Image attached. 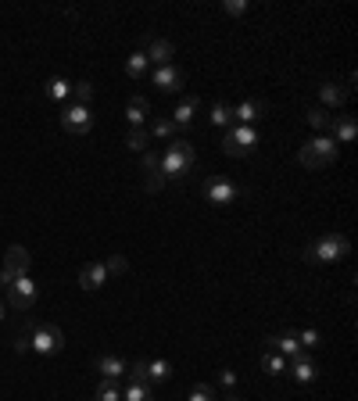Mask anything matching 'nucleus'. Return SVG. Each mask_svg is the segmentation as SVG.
Here are the masks:
<instances>
[{
  "label": "nucleus",
  "mask_w": 358,
  "mask_h": 401,
  "mask_svg": "<svg viewBox=\"0 0 358 401\" xmlns=\"http://www.w3.org/2000/svg\"><path fill=\"white\" fill-rule=\"evenodd\" d=\"M47 97H50V100H65V97H72V83H69L65 76H50V79H47Z\"/></svg>",
  "instance_id": "23"
},
{
  "label": "nucleus",
  "mask_w": 358,
  "mask_h": 401,
  "mask_svg": "<svg viewBox=\"0 0 358 401\" xmlns=\"http://www.w3.org/2000/svg\"><path fill=\"white\" fill-rule=\"evenodd\" d=\"M126 119H129V129H144V122L151 119V104L147 97H133L126 104Z\"/></svg>",
  "instance_id": "17"
},
{
  "label": "nucleus",
  "mask_w": 358,
  "mask_h": 401,
  "mask_svg": "<svg viewBox=\"0 0 358 401\" xmlns=\"http://www.w3.org/2000/svg\"><path fill=\"white\" fill-rule=\"evenodd\" d=\"M194 161H197V154H194V144L190 140H183V136H175L168 147H165V154L158 158V172H161V180L168 183H175V180H187L190 172H194Z\"/></svg>",
  "instance_id": "1"
},
{
  "label": "nucleus",
  "mask_w": 358,
  "mask_h": 401,
  "mask_svg": "<svg viewBox=\"0 0 358 401\" xmlns=\"http://www.w3.org/2000/svg\"><path fill=\"white\" fill-rule=\"evenodd\" d=\"M29 265H33V258H29V251H25L22 244L8 248V255H4V272H8L11 279H22V276H29Z\"/></svg>",
  "instance_id": "11"
},
{
  "label": "nucleus",
  "mask_w": 358,
  "mask_h": 401,
  "mask_svg": "<svg viewBox=\"0 0 358 401\" xmlns=\"http://www.w3.org/2000/svg\"><path fill=\"white\" fill-rule=\"evenodd\" d=\"M236 197H241V187H236L233 180H226V176H208L204 180V201H212V204H233Z\"/></svg>",
  "instance_id": "8"
},
{
  "label": "nucleus",
  "mask_w": 358,
  "mask_h": 401,
  "mask_svg": "<svg viewBox=\"0 0 358 401\" xmlns=\"http://www.w3.org/2000/svg\"><path fill=\"white\" fill-rule=\"evenodd\" d=\"M190 401H219V397H215V390H212L208 383H197V387L190 390Z\"/></svg>",
  "instance_id": "36"
},
{
  "label": "nucleus",
  "mask_w": 358,
  "mask_h": 401,
  "mask_svg": "<svg viewBox=\"0 0 358 401\" xmlns=\"http://www.w3.org/2000/svg\"><path fill=\"white\" fill-rule=\"evenodd\" d=\"M330 133H333V144H351L358 136V119L354 115H337L330 122Z\"/></svg>",
  "instance_id": "14"
},
{
  "label": "nucleus",
  "mask_w": 358,
  "mask_h": 401,
  "mask_svg": "<svg viewBox=\"0 0 358 401\" xmlns=\"http://www.w3.org/2000/svg\"><path fill=\"white\" fill-rule=\"evenodd\" d=\"M104 283H108L104 262H86V265L79 269V286H83V291H100Z\"/></svg>",
  "instance_id": "13"
},
{
  "label": "nucleus",
  "mask_w": 358,
  "mask_h": 401,
  "mask_svg": "<svg viewBox=\"0 0 358 401\" xmlns=\"http://www.w3.org/2000/svg\"><path fill=\"white\" fill-rule=\"evenodd\" d=\"M97 401H122V390H118L111 380H100L97 383Z\"/></svg>",
  "instance_id": "30"
},
{
  "label": "nucleus",
  "mask_w": 358,
  "mask_h": 401,
  "mask_svg": "<svg viewBox=\"0 0 358 401\" xmlns=\"http://www.w3.org/2000/svg\"><path fill=\"white\" fill-rule=\"evenodd\" d=\"M262 111H265L262 100H244V104L233 107V122H236V126H255V122L262 119Z\"/></svg>",
  "instance_id": "16"
},
{
  "label": "nucleus",
  "mask_w": 358,
  "mask_h": 401,
  "mask_svg": "<svg viewBox=\"0 0 358 401\" xmlns=\"http://www.w3.org/2000/svg\"><path fill=\"white\" fill-rule=\"evenodd\" d=\"M319 100H323L326 111H330V107H340V104L347 100V90L337 86V83H323V86H319Z\"/></svg>",
  "instance_id": "20"
},
{
  "label": "nucleus",
  "mask_w": 358,
  "mask_h": 401,
  "mask_svg": "<svg viewBox=\"0 0 358 401\" xmlns=\"http://www.w3.org/2000/svg\"><path fill=\"white\" fill-rule=\"evenodd\" d=\"M222 11H226L229 18H241V15L248 11V0H222Z\"/></svg>",
  "instance_id": "35"
},
{
  "label": "nucleus",
  "mask_w": 358,
  "mask_h": 401,
  "mask_svg": "<svg viewBox=\"0 0 358 401\" xmlns=\"http://www.w3.org/2000/svg\"><path fill=\"white\" fill-rule=\"evenodd\" d=\"M36 298H40V291H36V283H33L29 276H22V279H15V283L8 286V305H11L15 312H29V308L36 305Z\"/></svg>",
  "instance_id": "7"
},
{
  "label": "nucleus",
  "mask_w": 358,
  "mask_h": 401,
  "mask_svg": "<svg viewBox=\"0 0 358 401\" xmlns=\"http://www.w3.org/2000/svg\"><path fill=\"white\" fill-rule=\"evenodd\" d=\"M126 376H129V383H147V359H137V362L126 369Z\"/></svg>",
  "instance_id": "32"
},
{
  "label": "nucleus",
  "mask_w": 358,
  "mask_h": 401,
  "mask_svg": "<svg viewBox=\"0 0 358 401\" xmlns=\"http://www.w3.org/2000/svg\"><path fill=\"white\" fill-rule=\"evenodd\" d=\"M255 147H258L255 126H229V129L222 133V151H226L229 158H248Z\"/></svg>",
  "instance_id": "5"
},
{
  "label": "nucleus",
  "mask_w": 358,
  "mask_h": 401,
  "mask_svg": "<svg viewBox=\"0 0 358 401\" xmlns=\"http://www.w3.org/2000/svg\"><path fill=\"white\" fill-rule=\"evenodd\" d=\"M297 344H301L305 351L319 348V330H301V333H297Z\"/></svg>",
  "instance_id": "34"
},
{
  "label": "nucleus",
  "mask_w": 358,
  "mask_h": 401,
  "mask_svg": "<svg viewBox=\"0 0 358 401\" xmlns=\"http://www.w3.org/2000/svg\"><path fill=\"white\" fill-rule=\"evenodd\" d=\"M158 151H144V172H147V176H154V172H158Z\"/></svg>",
  "instance_id": "37"
},
{
  "label": "nucleus",
  "mask_w": 358,
  "mask_h": 401,
  "mask_svg": "<svg viewBox=\"0 0 358 401\" xmlns=\"http://www.w3.org/2000/svg\"><path fill=\"white\" fill-rule=\"evenodd\" d=\"M265 344H269L272 351H279L287 362H297V359H305V355H308L301 344H297V333H279V337H269Z\"/></svg>",
  "instance_id": "10"
},
{
  "label": "nucleus",
  "mask_w": 358,
  "mask_h": 401,
  "mask_svg": "<svg viewBox=\"0 0 358 401\" xmlns=\"http://www.w3.org/2000/svg\"><path fill=\"white\" fill-rule=\"evenodd\" d=\"M151 83L161 90V93H175V90H183L187 86V72L183 69H175V65H161L151 72Z\"/></svg>",
  "instance_id": "9"
},
{
  "label": "nucleus",
  "mask_w": 358,
  "mask_h": 401,
  "mask_svg": "<svg viewBox=\"0 0 358 401\" xmlns=\"http://www.w3.org/2000/svg\"><path fill=\"white\" fill-rule=\"evenodd\" d=\"M122 401H158V397H154V387L151 383H129L122 390Z\"/></svg>",
  "instance_id": "25"
},
{
  "label": "nucleus",
  "mask_w": 358,
  "mask_h": 401,
  "mask_svg": "<svg viewBox=\"0 0 358 401\" xmlns=\"http://www.w3.org/2000/svg\"><path fill=\"white\" fill-rule=\"evenodd\" d=\"M222 383H226V387H236V373H233V369H222Z\"/></svg>",
  "instance_id": "39"
},
{
  "label": "nucleus",
  "mask_w": 358,
  "mask_h": 401,
  "mask_svg": "<svg viewBox=\"0 0 358 401\" xmlns=\"http://www.w3.org/2000/svg\"><path fill=\"white\" fill-rule=\"evenodd\" d=\"M168 376H172V366H168L165 359L147 362V383H161V380H168Z\"/></svg>",
  "instance_id": "28"
},
{
  "label": "nucleus",
  "mask_w": 358,
  "mask_h": 401,
  "mask_svg": "<svg viewBox=\"0 0 358 401\" xmlns=\"http://www.w3.org/2000/svg\"><path fill=\"white\" fill-rule=\"evenodd\" d=\"M144 54H147V62H151L154 69H161V65H172V54H175V47H172L165 36H151Z\"/></svg>",
  "instance_id": "12"
},
{
  "label": "nucleus",
  "mask_w": 358,
  "mask_h": 401,
  "mask_svg": "<svg viewBox=\"0 0 358 401\" xmlns=\"http://www.w3.org/2000/svg\"><path fill=\"white\" fill-rule=\"evenodd\" d=\"M297 161H301L305 168H326V165H333V161H337V144H333V136H316V140H308L301 151H297Z\"/></svg>",
  "instance_id": "4"
},
{
  "label": "nucleus",
  "mask_w": 358,
  "mask_h": 401,
  "mask_svg": "<svg viewBox=\"0 0 358 401\" xmlns=\"http://www.w3.org/2000/svg\"><path fill=\"white\" fill-rule=\"evenodd\" d=\"M287 369H290V376L297 380V383H312L316 376H319V369H316V362L305 355V359H297V362H287Z\"/></svg>",
  "instance_id": "19"
},
{
  "label": "nucleus",
  "mask_w": 358,
  "mask_h": 401,
  "mask_svg": "<svg viewBox=\"0 0 358 401\" xmlns=\"http://www.w3.org/2000/svg\"><path fill=\"white\" fill-rule=\"evenodd\" d=\"M212 126H219V129L236 126V122H233V107H229V104H215V107H212Z\"/></svg>",
  "instance_id": "27"
},
{
  "label": "nucleus",
  "mask_w": 358,
  "mask_h": 401,
  "mask_svg": "<svg viewBox=\"0 0 358 401\" xmlns=\"http://www.w3.org/2000/svg\"><path fill=\"white\" fill-rule=\"evenodd\" d=\"M147 144H151V133L147 129H129L126 133V147L129 151H147Z\"/></svg>",
  "instance_id": "29"
},
{
  "label": "nucleus",
  "mask_w": 358,
  "mask_h": 401,
  "mask_svg": "<svg viewBox=\"0 0 358 401\" xmlns=\"http://www.w3.org/2000/svg\"><path fill=\"white\" fill-rule=\"evenodd\" d=\"M147 72H151V62H147L144 50H137V54L126 57V76H129V79H144Z\"/></svg>",
  "instance_id": "22"
},
{
  "label": "nucleus",
  "mask_w": 358,
  "mask_h": 401,
  "mask_svg": "<svg viewBox=\"0 0 358 401\" xmlns=\"http://www.w3.org/2000/svg\"><path fill=\"white\" fill-rule=\"evenodd\" d=\"M305 119H308V126H312V129L326 133V129H330V122H333V115H330L323 104H316V107H308V115H305Z\"/></svg>",
  "instance_id": "24"
},
{
  "label": "nucleus",
  "mask_w": 358,
  "mask_h": 401,
  "mask_svg": "<svg viewBox=\"0 0 358 401\" xmlns=\"http://www.w3.org/2000/svg\"><path fill=\"white\" fill-rule=\"evenodd\" d=\"M104 269H108V276H122V272L129 269V262H126L122 255H111V258L104 262Z\"/></svg>",
  "instance_id": "33"
},
{
  "label": "nucleus",
  "mask_w": 358,
  "mask_h": 401,
  "mask_svg": "<svg viewBox=\"0 0 358 401\" xmlns=\"http://www.w3.org/2000/svg\"><path fill=\"white\" fill-rule=\"evenodd\" d=\"M97 369L104 373V380H118V376H126L129 362L118 359V355H100V359H97Z\"/></svg>",
  "instance_id": "18"
},
{
  "label": "nucleus",
  "mask_w": 358,
  "mask_h": 401,
  "mask_svg": "<svg viewBox=\"0 0 358 401\" xmlns=\"http://www.w3.org/2000/svg\"><path fill=\"white\" fill-rule=\"evenodd\" d=\"M0 319H4V301H0Z\"/></svg>",
  "instance_id": "41"
},
{
  "label": "nucleus",
  "mask_w": 358,
  "mask_h": 401,
  "mask_svg": "<svg viewBox=\"0 0 358 401\" xmlns=\"http://www.w3.org/2000/svg\"><path fill=\"white\" fill-rule=\"evenodd\" d=\"M15 351H18V355H29V351H33V348H29V337H25V333H18V340H15Z\"/></svg>",
  "instance_id": "38"
},
{
  "label": "nucleus",
  "mask_w": 358,
  "mask_h": 401,
  "mask_svg": "<svg viewBox=\"0 0 358 401\" xmlns=\"http://www.w3.org/2000/svg\"><path fill=\"white\" fill-rule=\"evenodd\" d=\"M25 337H29V348L36 355H43V359H50V355H57V351L65 348V333L57 330L54 322H33L25 330Z\"/></svg>",
  "instance_id": "3"
},
{
  "label": "nucleus",
  "mask_w": 358,
  "mask_h": 401,
  "mask_svg": "<svg viewBox=\"0 0 358 401\" xmlns=\"http://www.w3.org/2000/svg\"><path fill=\"white\" fill-rule=\"evenodd\" d=\"M262 369H265V373H272V376H279V373H287V359H283L279 351L265 348V355H262Z\"/></svg>",
  "instance_id": "26"
},
{
  "label": "nucleus",
  "mask_w": 358,
  "mask_h": 401,
  "mask_svg": "<svg viewBox=\"0 0 358 401\" xmlns=\"http://www.w3.org/2000/svg\"><path fill=\"white\" fill-rule=\"evenodd\" d=\"M147 133H151V136H158V140L179 136V129H175V122L168 119V115H154V119H151V126H147Z\"/></svg>",
  "instance_id": "21"
},
{
  "label": "nucleus",
  "mask_w": 358,
  "mask_h": 401,
  "mask_svg": "<svg viewBox=\"0 0 358 401\" xmlns=\"http://www.w3.org/2000/svg\"><path fill=\"white\" fill-rule=\"evenodd\" d=\"M62 129H65L69 136H86V133L93 129V115H90V107H83V104L62 107Z\"/></svg>",
  "instance_id": "6"
},
{
  "label": "nucleus",
  "mask_w": 358,
  "mask_h": 401,
  "mask_svg": "<svg viewBox=\"0 0 358 401\" xmlns=\"http://www.w3.org/2000/svg\"><path fill=\"white\" fill-rule=\"evenodd\" d=\"M197 107H201V100H197V97H183V100L175 104V111H172V122H175V129H179V133H183V129L194 122Z\"/></svg>",
  "instance_id": "15"
},
{
  "label": "nucleus",
  "mask_w": 358,
  "mask_h": 401,
  "mask_svg": "<svg viewBox=\"0 0 358 401\" xmlns=\"http://www.w3.org/2000/svg\"><path fill=\"white\" fill-rule=\"evenodd\" d=\"M72 97H76V104L86 107V104L93 100V83H86V79H83V83H72Z\"/></svg>",
  "instance_id": "31"
},
{
  "label": "nucleus",
  "mask_w": 358,
  "mask_h": 401,
  "mask_svg": "<svg viewBox=\"0 0 358 401\" xmlns=\"http://www.w3.org/2000/svg\"><path fill=\"white\" fill-rule=\"evenodd\" d=\"M222 401H241V397H236V394H229V397H222Z\"/></svg>",
  "instance_id": "40"
},
{
  "label": "nucleus",
  "mask_w": 358,
  "mask_h": 401,
  "mask_svg": "<svg viewBox=\"0 0 358 401\" xmlns=\"http://www.w3.org/2000/svg\"><path fill=\"white\" fill-rule=\"evenodd\" d=\"M347 251H351V240L333 229V233H323L316 244L305 248V262H312V265H326V262H340V258H347Z\"/></svg>",
  "instance_id": "2"
}]
</instances>
